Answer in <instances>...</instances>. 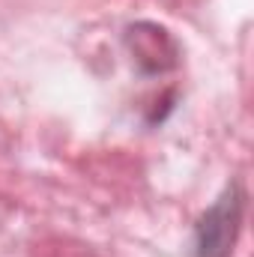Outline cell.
Listing matches in <instances>:
<instances>
[{"instance_id":"obj_1","label":"cell","mask_w":254,"mask_h":257,"mask_svg":"<svg viewBox=\"0 0 254 257\" xmlns=\"http://www.w3.org/2000/svg\"><path fill=\"white\" fill-rule=\"evenodd\" d=\"M242 224V192L239 186H227L224 194L200 215L194 230L197 257H230Z\"/></svg>"},{"instance_id":"obj_2","label":"cell","mask_w":254,"mask_h":257,"mask_svg":"<svg viewBox=\"0 0 254 257\" xmlns=\"http://www.w3.org/2000/svg\"><path fill=\"white\" fill-rule=\"evenodd\" d=\"M126 39L135 60L144 72H162V69H171L177 63V45L168 39V33L162 27L138 24V27L129 30Z\"/></svg>"}]
</instances>
